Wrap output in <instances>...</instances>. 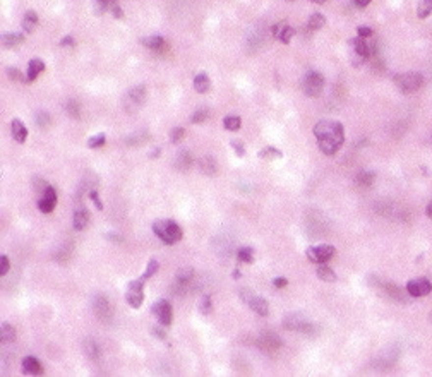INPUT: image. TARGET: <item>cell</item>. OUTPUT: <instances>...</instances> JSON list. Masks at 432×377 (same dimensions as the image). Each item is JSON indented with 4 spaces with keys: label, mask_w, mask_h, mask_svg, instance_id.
<instances>
[{
    "label": "cell",
    "mask_w": 432,
    "mask_h": 377,
    "mask_svg": "<svg viewBox=\"0 0 432 377\" xmlns=\"http://www.w3.org/2000/svg\"><path fill=\"white\" fill-rule=\"evenodd\" d=\"M60 47H64V48H71V47H74V38H72V36H65L64 40L60 41Z\"/></svg>",
    "instance_id": "53"
},
{
    "label": "cell",
    "mask_w": 432,
    "mask_h": 377,
    "mask_svg": "<svg viewBox=\"0 0 432 377\" xmlns=\"http://www.w3.org/2000/svg\"><path fill=\"white\" fill-rule=\"evenodd\" d=\"M374 179H376L374 173L365 170V172H360L357 177H355V184H357V186H362V187H369L374 184Z\"/></svg>",
    "instance_id": "33"
},
{
    "label": "cell",
    "mask_w": 432,
    "mask_h": 377,
    "mask_svg": "<svg viewBox=\"0 0 432 377\" xmlns=\"http://www.w3.org/2000/svg\"><path fill=\"white\" fill-rule=\"evenodd\" d=\"M10 134H12L14 141L17 142H24L27 137V129L19 118H14L12 124H10Z\"/></svg>",
    "instance_id": "18"
},
{
    "label": "cell",
    "mask_w": 432,
    "mask_h": 377,
    "mask_svg": "<svg viewBox=\"0 0 432 377\" xmlns=\"http://www.w3.org/2000/svg\"><path fill=\"white\" fill-rule=\"evenodd\" d=\"M431 14H432V0H420L419 9H417V16H419L420 19H426Z\"/></svg>",
    "instance_id": "35"
},
{
    "label": "cell",
    "mask_w": 432,
    "mask_h": 377,
    "mask_svg": "<svg viewBox=\"0 0 432 377\" xmlns=\"http://www.w3.org/2000/svg\"><path fill=\"white\" fill-rule=\"evenodd\" d=\"M24 41L23 33H3L2 34V45L5 48H16Z\"/></svg>",
    "instance_id": "22"
},
{
    "label": "cell",
    "mask_w": 432,
    "mask_h": 377,
    "mask_svg": "<svg viewBox=\"0 0 432 377\" xmlns=\"http://www.w3.org/2000/svg\"><path fill=\"white\" fill-rule=\"evenodd\" d=\"M357 31H358V36H362V38L372 36V33H374V31H372L371 27H367V26H360Z\"/></svg>",
    "instance_id": "52"
},
{
    "label": "cell",
    "mask_w": 432,
    "mask_h": 377,
    "mask_svg": "<svg viewBox=\"0 0 432 377\" xmlns=\"http://www.w3.org/2000/svg\"><path fill=\"white\" fill-rule=\"evenodd\" d=\"M144 100H146V88L144 86H135V88H132L131 91L127 93V96H125V108H127L129 111L135 110V108H139L144 103Z\"/></svg>",
    "instance_id": "11"
},
{
    "label": "cell",
    "mask_w": 432,
    "mask_h": 377,
    "mask_svg": "<svg viewBox=\"0 0 432 377\" xmlns=\"http://www.w3.org/2000/svg\"><path fill=\"white\" fill-rule=\"evenodd\" d=\"M206 118H208L206 108H199V110H196L192 115H190V122H192V124H201V122H204Z\"/></svg>",
    "instance_id": "38"
},
{
    "label": "cell",
    "mask_w": 432,
    "mask_h": 377,
    "mask_svg": "<svg viewBox=\"0 0 432 377\" xmlns=\"http://www.w3.org/2000/svg\"><path fill=\"white\" fill-rule=\"evenodd\" d=\"M36 124L41 125V127H48V124H50V117H48V113H38Z\"/></svg>",
    "instance_id": "49"
},
{
    "label": "cell",
    "mask_w": 432,
    "mask_h": 377,
    "mask_svg": "<svg viewBox=\"0 0 432 377\" xmlns=\"http://www.w3.org/2000/svg\"><path fill=\"white\" fill-rule=\"evenodd\" d=\"M108 9H110V0H95V12L98 16H102Z\"/></svg>",
    "instance_id": "42"
},
{
    "label": "cell",
    "mask_w": 432,
    "mask_h": 377,
    "mask_svg": "<svg viewBox=\"0 0 432 377\" xmlns=\"http://www.w3.org/2000/svg\"><path fill=\"white\" fill-rule=\"evenodd\" d=\"M431 290H432V285L426 278H415V280H410L406 283V292L410 293V296H415V298L429 295Z\"/></svg>",
    "instance_id": "10"
},
{
    "label": "cell",
    "mask_w": 432,
    "mask_h": 377,
    "mask_svg": "<svg viewBox=\"0 0 432 377\" xmlns=\"http://www.w3.org/2000/svg\"><path fill=\"white\" fill-rule=\"evenodd\" d=\"M89 199H91L93 204H95L96 208H98L100 211H102V209H103V202H102V199H100L98 190H95V188H93V190H89Z\"/></svg>",
    "instance_id": "46"
},
{
    "label": "cell",
    "mask_w": 432,
    "mask_h": 377,
    "mask_svg": "<svg viewBox=\"0 0 432 377\" xmlns=\"http://www.w3.org/2000/svg\"><path fill=\"white\" fill-rule=\"evenodd\" d=\"M151 314L156 317V321L160 323V326H170L173 321V310L170 305L168 300L162 298L158 302H155L151 305Z\"/></svg>",
    "instance_id": "9"
},
{
    "label": "cell",
    "mask_w": 432,
    "mask_h": 377,
    "mask_svg": "<svg viewBox=\"0 0 432 377\" xmlns=\"http://www.w3.org/2000/svg\"><path fill=\"white\" fill-rule=\"evenodd\" d=\"M369 2H371V0H353V3L357 7H360V9H364V7H367L369 5Z\"/></svg>",
    "instance_id": "55"
},
{
    "label": "cell",
    "mask_w": 432,
    "mask_h": 377,
    "mask_svg": "<svg viewBox=\"0 0 432 377\" xmlns=\"http://www.w3.org/2000/svg\"><path fill=\"white\" fill-rule=\"evenodd\" d=\"M237 259H239V263L252 264L254 263V249H250V247H240L239 252H237Z\"/></svg>",
    "instance_id": "32"
},
{
    "label": "cell",
    "mask_w": 432,
    "mask_h": 377,
    "mask_svg": "<svg viewBox=\"0 0 432 377\" xmlns=\"http://www.w3.org/2000/svg\"><path fill=\"white\" fill-rule=\"evenodd\" d=\"M210 88H211V81L210 78H208V74L201 72V74H197L196 78H194V89H196L197 93H208Z\"/></svg>",
    "instance_id": "24"
},
{
    "label": "cell",
    "mask_w": 432,
    "mask_h": 377,
    "mask_svg": "<svg viewBox=\"0 0 432 377\" xmlns=\"http://www.w3.org/2000/svg\"><path fill=\"white\" fill-rule=\"evenodd\" d=\"M36 24H38V14L34 12V10H27L23 19V29L26 31V33H31V31L36 27Z\"/></svg>",
    "instance_id": "28"
},
{
    "label": "cell",
    "mask_w": 432,
    "mask_h": 377,
    "mask_svg": "<svg viewBox=\"0 0 432 377\" xmlns=\"http://www.w3.org/2000/svg\"><path fill=\"white\" fill-rule=\"evenodd\" d=\"M311 2H314V3H324L326 0H311Z\"/></svg>",
    "instance_id": "58"
},
{
    "label": "cell",
    "mask_w": 432,
    "mask_h": 377,
    "mask_svg": "<svg viewBox=\"0 0 432 377\" xmlns=\"http://www.w3.org/2000/svg\"><path fill=\"white\" fill-rule=\"evenodd\" d=\"M324 23H326V19H324L323 14L321 12H314V14H311V17H309L307 29L309 31H318V29H321V27L324 26Z\"/></svg>",
    "instance_id": "29"
},
{
    "label": "cell",
    "mask_w": 432,
    "mask_h": 377,
    "mask_svg": "<svg viewBox=\"0 0 432 377\" xmlns=\"http://www.w3.org/2000/svg\"><path fill=\"white\" fill-rule=\"evenodd\" d=\"M89 219H91V216H89V211L86 208H81L78 209V211L74 213V219H72V223H74V228L78 230V232H81V230H86L89 225Z\"/></svg>",
    "instance_id": "16"
},
{
    "label": "cell",
    "mask_w": 432,
    "mask_h": 377,
    "mask_svg": "<svg viewBox=\"0 0 432 377\" xmlns=\"http://www.w3.org/2000/svg\"><path fill=\"white\" fill-rule=\"evenodd\" d=\"M93 312L96 317H100L102 321H110L111 319V303L107 300V296L96 295L93 298Z\"/></svg>",
    "instance_id": "12"
},
{
    "label": "cell",
    "mask_w": 432,
    "mask_h": 377,
    "mask_svg": "<svg viewBox=\"0 0 432 377\" xmlns=\"http://www.w3.org/2000/svg\"><path fill=\"white\" fill-rule=\"evenodd\" d=\"M21 371L23 374L27 376H38V374H43V367H41L40 360L36 357H26L21 364Z\"/></svg>",
    "instance_id": "15"
},
{
    "label": "cell",
    "mask_w": 432,
    "mask_h": 377,
    "mask_svg": "<svg viewBox=\"0 0 432 377\" xmlns=\"http://www.w3.org/2000/svg\"><path fill=\"white\" fill-rule=\"evenodd\" d=\"M395 84L398 86V89L405 94L415 93L420 89V86L424 84V76L419 72H405V74L395 76Z\"/></svg>",
    "instance_id": "3"
},
{
    "label": "cell",
    "mask_w": 432,
    "mask_h": 377,
    "mask_svg": "<svg viewBox=\"0 0 432 377\" xmlns=\"http://www.w3.org/2000/svg\"><path fill=\"white\" fill-rule=\"evenodd\" d=\"M334 252H336V249H334L333 245H329V243H321V245L309 247V249L305 250V254H307V259L311 261V263H314V264L327 263V261L334 256Z\"/></svg>",
    "instance_id": "8"
},
{
    "label": "cell",
    "mask_w": 432,
    "mask_h": 377,
    "mask_svg": "<svg viewBox=\"0 0 432 377\" xmlns=\"http://www.w3.org/2000/svg\"><path fill=\"white\" fill-rule=\"evenodd\" d=\"M10 269V261L7 256H2L0 257V276H5L7 273H9Z\"/></svg>",
    "instance_id": "45"
},
{
    "label": "cell",
    "mask_w": 432,
    "mask_h": 377,
    "mask_svg": "<svg viewBox=\"0 0 432 377\" xmlns=\"http://www.w3.org/2000/svg\"><path fill=\"white\" fill-rule=\"evenodd\" d=\"M14 340H16V329H14V326H10L9 323H3L2 327H0V341H2V345L14 343Z\"/></svg>",
    "instance_id": "23"
},
{
    "label": "cell",
    "mask_w": 432,
    "mask_h": 377,
    "mask_svg": "<svg viewBox=\"0 0 432 377\" xmlns=\"http://www.w3.org/2000/svg\"><path fill=\"white\" fill-rule=\"evenodd\" d=\"M314 135L319 142V149L327 156L336 155L345 142L343 125L336 120H321L314 125Z\"/></svg>",
    "instance_id": "1"
},
{
    "label": "cell",
    "mask_w": 432,
    "mask_h": 377,
    "mask_svg": "<svg viewBox=\"0 0 432 377\" xmlns=\"http://www.w3.org/2000/svg\"><path fill=\"white\" fill-rule=\"evenodd\" d=\"M45 71V62L41 58H33L27 65V74H26V82H33L41 72Z\"/></svg>",
    "instance_id": "19"
},
{
    "label": "cell",
    "mask_w": 432,
    "mask_h": 377,
    "mask_svg": "<svg viewBox=\"0 0 432 377\" xmlns=\"http://www.w3.org/2000/svg\"><path fill=\"white\" fill-rule=\"evenodd\" d=\"M257 156H259L261 160H280V158H283V153H281L280 149L268 146V148L261 149V151L257 153Z\"/></svg>",
    "instance_id": "31"
},
{
    "label": "cell",
    "mask_w": 432,
    "mask_h": 377,
    "mask_svg": "<svg viewBox=\"0 0 432 377\" xmlns=\"http://www.w3.org/2000/svg\"><path fill=\"white\" fill-rule=\"evenodd\" d=\"M110 10L117 19H124V10L120 9V5L117 3V0H110Z\"/></svg>",
    "instance_id": "43"
},
{
    "label": "cell",
    "mask_w": 432,
    "mask_h": 377,
    "mask_svg": "<svg viewBox=\"0 0 432 377\" xmlns=\"http://www.w3.org/2000/svg\"><path fill=\"white\" fill-rule=\"evenodd\" d=\"M142 43H144L146 48H149V50H156V52L165 50V45H166L162 36H148L142 40Z\"/></svg>",
    "instance_id": "27"
},
{
    "label": "cell",
    "mask_w": 432,
    "mask_h": 377,
    "mask_svg": "<svg viewBox=\"0 0 432 377\" xmlns=\"http://www.w3.org/2000/svg\"><path fill=\"white\" fill-rule=\"evenodd\" d=\"M273 285L276 286V288H285V286L288 285V280L285 276H278V278H274V280H273Z\"/></svg>",
    "instance_id": "51"
},
{
    "label": "cell",
    "mask_w": 432,
    "mask_h": 377,
    "mask_svg": "<svg viewBox=\"0 0 432 377\" xmlns=\"http://www.w3.org/2000/svg\"><path fill=\"white\" fill-rule=\"evenodd\" d=\"M151 333H153V336H156L158 340H166V333L162 329V327H158V326L151 327Z\"/></svg>",
    "instance_id": "50"
},
{
    "label": "cell",
    "mask_w": 432,
    "mask_h": 377,
    "mask_svg": "<svg viewBox=\"0 0 432 377\" xmlns=\"http://www.w3.org/2000/svg\"><path fill=\"white\" fill-rule=\"evenodd\" d=\"M199 168L204 175H216L218 172V163H216V158L211 155H204L203 158L199 160Z\"/></svg>",
    "instance_id": "17"
},
{
    "label": "cell",
    "mask_w": 432,
    "mask_h": 377,
    "mask_svg": "<svg viewBox=\"0 0 432 377\" xmlns=\"http://www.w3.org/2000/svg\"><path fill=\"white\" fill-rule=\"evenodd\" d=\"M67 111H69V115H71V117H74V118H78L79 117V105L76 103L74 100H69L67 101Z\"/></svg>",
    "instance_id": "44"
},
{
    "label": "cell",
    "mask_w": 432,
    "mask_h": 377,
    "mask_svg": "<svg viewBox=\"0 0 432 377\" xmlns=\"http://www.w3.org/2000/svg\"><path fill=\"white\" fill-rule=\"evenodd\" d=\"M107 239L108 240H113V242H124V239H122L120 235H117V233H108Z\"/></svg>",
    "instance_id": "54"
},
{
    "label": "cell",
    "mask_w": 432,
    "mask_h": 377,
    "mask_svg": "<svg viewBox=\"0 0 432 377\" xmlns=\"http://www.w3.org/2000/svg\"><path fill=\"white\" fill-rule=\"evenodd\" d=\"M192 162H194L192 153L187 151V149H182V151L177 153L175 162H173V166H175L179 172H187V170L192 166Z\"/></svg>",
    "instance_id": "14"
},
{
    "label": "cell",
    "mask_w": 432,
    "mask_h": 377,
    "mask_svg": "<svg viewBox=\"0 0 432 377\" xmlns=\"http://www.w3.org/2000/svg\"><path fill=\"white\" fill-rule=\"evenodd\" d=\"M55 204H57V192L50 186L41 194L40 201H38V209H40L41 213H45V215H48V213L54 211Z\"/></svg>",
    "instance_id": "13"
},
{
    "label": "cell",
    "mask_w": 432,
    "mask_h": 377,
    "mask_svg": "<svg viewBox=\"0 0 432 377\" xmlns=\"http://www.w3.org/2000/svg\"><path fill=\"white\" fill-rule=\"evenodd\" d=\"M144 280L137 278V280L131 281L127 285V292H125V300L132 309H139L144 302Z\"/></svg>",
    "instance_id": "7"
},
{
    "label": "cell",
    "mask_w": 432,
    "mask_h": 377,
    "mask_svg": "<svg viewBox=\"0 0 432 377\" xmlns=\"http://www.w3.org/2000/svg\"><path fill=\"white\" fill-rule=\"evenodd\" d=\"M240 298H242L243 302H245L247 305L254 310V312L259 314V316L264 317V316H268V314H270V303L266 302V298L256 295L252 290H247V288L240 290Z\"/></svg>",
    "instance_id": "6"
},
{
    "label": "cell",
    "mask_w": 432,
    "mask_h": 377,
    "mask_svg": "<svg viewBox=\"0 0 432 377\" xmlns=\"http://www.w3.org/2000/svg\"><path fill=\"white\" fill-rule=\"evenodd\" d=\"M283 327L288 331H297V333H312L314 326L312 323L304 316V314L292 312L283 317Z\"/></svg>",
    "instance_id": "4"
},
{
    "label": "cell",
    "mask_w": 432,
    "mask_h": 377,
    "mask_svg": "<svg viewBox=\"0 0 432 377\" xmlns=\"http://www.w3.org/2000/svg\"><path fill=\"white\" fill-rule=\"evenodd\" d=\"M199 310H201V314H204V316L211 312V296L210 295H204L203 298H201Z\"/></svg>",
    "instance_id": "40"
},
{
    "label": "cell",
    "mask_w": 432,
    "mask_h": 377,
    "mask_svg": "<svg viewBox=\"0 0 432 377\" xmlns=\"http://www.w3.org/2000/svg\"><path fill=\"white\" fill-rule=\"evenodd\" d=\"M230 144H232V148L237 151V155L243 156V153H245V148H243L242 141H239V139H233V141H230Z\"/></svg>",
    "instance_id": "48"
},
{
    "label": "cell",
    "mask_w": 432,
    "mask_h": 377,
    "mask_svg": "<svg viewBox=\"0 0 432 377\" xmlns=\"http://www.w3.org/2000/svg\"><path fill=\"white\" fill-rule=\"evenodd\" d=\"M48 187H50V184H47V180H43V179H36V180H34V190H36L38 194H43V192L47 190Z\"/></svg>",
    "instance_id": "47"
},
{
    "label": "cell",
    "mask_w": 432,
    "mask_h": 377,
    "mask_svg": "<svg viewBox=\"0 0 432 377\" xmlns=\"http://www.w3.org/2000/svg\"><path fill=\"white\" fill-rule=\"evenodd\" d=\"M233 278H240V271L239 269L233 271Z\"/></svg>",
    "instance_id": "57"
},
{
    "label": "cell",
    "mask_w": 432,
    "mask_h": 377,
    "mask_svg": "<svg viewBox=\"0 0 432 377\" xmlns=\"http://www.w3.org/2000/svg\"><path fill=\"white\" fill-rule=\"evenodd\" d=\"M105 142H107V135L103 134V132H100V134H96V135H93V137L88 139V148H91V149L102 148Z\"/></svg>",
    "instance_id": "37"
},
{
    "label": "cell",
    "mask_w": 432,
    "mask_h": 377,
    "mask_svg": "<svg viewBox=\"0 0 432 377\" xmlns=\"http://www.w3.org/2000/svg\"><path fill=\"white\" fill-rule=\"evenodd\" d=\"M273 34L274 36H278V40L281 41V43L288 45L292 41V38H294L295 34V29L292 26H288V24H283V26H273Z\"/></svg>",
    "instance_id": "20"
},
{
    "label": "cell",
    "mask_w": 432,
    "mask_h": 377,
    "mask_svg": "<svg viewBox=\"0 0 432 377\" xmlns=\"http://www.w3.org/2000/svg\"><path fill=\"white\" fill-rule=\"evenodd\" d=\"M281 345V340L278 336H274V334L271 333H266L263 334V336L259 338V347L263 348V350H276L278 347Z\"/></svg>",
    "instance_id": "21"
},
{
    "label": "cell",
    "mask_w": 432,
    "mask_h": 377,
    "mask_svg": "<svg viewBox=\"0 0 432 377\" xmlns=\"http://www.w3.org/2000/svg\"><path fill=\"white\" fill-rule=\"evenodd\" d=\"M316 273H318V276H319V280H321V281H326V283H334V281H336V273H334L329 266H326V263L319 264L318 269H316Z\"/></svg>",
    "instance_id": "26"
},
{
    "label": "cell",
    "mask_w": 432,
    "mask_h": 377,
    "mask_svg": "<svg viewBox=\"0 0 432 377\" xmlns=\"http://www.w3.org/2000/svg\"><path fill=\"white\" fill-rule=\"evenodd\" d=\"M323 88H324V78L321 72L309 71L307 74L304 76V79H302V89H304V93L307 94V96L311 98L319 96V94L323 93Z\"/></svg>",
    "instance_id": "5"
},
{
    "label": "cell",
    "mask_w": 432,
    "mask_h": 377,
    "mask_svg": "<svg viewBox=\"0 0 432 377\" xmlns=\"http://www.w3.org/2000/svg\"><path fill=\"white\" fill-rule=\"evenodd\" d=\"M7 78H9L10 81H16V82L26 81V78L21 74V71L17 67H9V69H7Z\"/></svg>",
    "instance_id": "39"
},
{
    "label": "cell",
    "mask_w": 432,
    "mask_h": 377,
    "mask_svg": "<svg viewBox=\"0 0 432 377\" xmlns=\"http://www.w3.org/2000/svg\"><path fill=\"white\" fill-rule=\"evenodd\" d=\"M184 134H186V131H184L182 127L172 129V134H170V141H172L173 144H177V142H180L184 139Z\"/></svg>",
    "instance_id": "41"
},
{
    "label": "cell",
    "mask_w": 432,
    "mask_h": 377,
    "mask_svg": "<svg viewBox=\"0 0 432 377\" xmlns=\"http://www.w3.org/2000/svg\"><path fill=\"white\" fill-rule=\"evenodd\" d=\"M384 290L393 300H398V302H406V295H410L408 292L405 293V290L402 286H396V285H384Z\"/></svg>",
    "instance_id": "25"
},
{
    "label": "cell",
    "mask_w": 432,
    "mask_h": 377,
    "mask_svg": "<svg viewBox=\"0 0 432 377\" xmlns=\"http://www.w3.org/2000/svg\"><path fill=\"white\" fill-rule=\"evenodd\" d=\"M149 141V134L146 131H141L139 134H132L125 139V144L129 146H135V144H144V142Z\"/></svg>",
    "instance_id": "34"
},
{
    "label": "cell",
    "mask_w": 432,
    "mask_h": 377,
    "mask_svg": "<svg viewBox=\"0 0 432 377\" xmlns=\"http://www.w3.org/2000/svg\"><path fill=\"white\" fill-rule=\"evenodd\" d=\"M158 268H160L158 261H156V259H151V261H149V263H148V266H146V271H144V273H142V276H141V278H142V280H144V281H148L149 278H153L156 273H158Z\"/></svg>",
    "instance_id": "36"
},
{
    "label": "cell",
    "mask_w": 432,
    "mask_h": 377,
    "mask_svg": "<svg viewBox=\"0 0 432 377\" xmlns=\"http://www.w3.org/2000/svg\"><path fill=\"white\" fill-rule=\"evenodd\" d=\"M242 125V120H240L239 115H226L225 120H223V127L230 132H237Z\"/></svg>",
    "instance_id": "30"
},
{
    "label": "cell",
    "mask_w": 432,
    "mask_h": 377,
    "mask_svg": "<svg viewBox=\"0 0 432 377\" xmlns=\"http://www.w3.org/2000/svg\"><path fill=\"white\" fill-rule=\"evenodd\" d=\"M426 213H427V216H429V218L432 219V202H431L429 206H427V211Z\"/></svg>",
    "instance_id": "56"
},
{
    "label": "cell",
    "mask_w": 432,
    "mask_h": 377,
    "mask_svg": "<svg viewBox=\"0 0 432 377\" xmlns=\"http://www.w3.org/2000/svg\"><path fill=\"white\" fill-rule=\"evenodd\" d=\"M153 233L166 245H173V243L180 242L184 237L182 228L173 219H158V221H155L153 223Z\"/></svg>",
    "instance_id": "2"
}]
</instances>
